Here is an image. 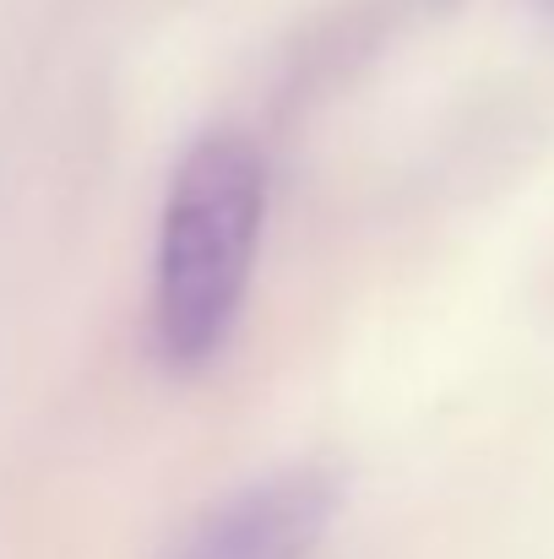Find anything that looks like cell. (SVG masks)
Returning <instances> with one entry per match:
<instances>
[{"label": "cell", "mask_w": 554, "mask_h": 559, "mask_svg": "<svg viewBox=\"0 0 554 559\" xmlns=\"http://www.w3.org/2000/svg\"><path fill=\"white\" fill-rule=\"evenodd\" d=\"M343 506V478L294 462L207 506L158 559H316Z\"/></svg>", "instance_id": "2"}, {"label": "cell", "mask_w": 554, "mask_h": 559, "mask_svg": "<svg viewBox=\"0 0 554 559\" xmlns=\"http://www.w3.org/2000/svg\"><path fill=\"white\" fill-rule=\"evenodd\" d=\"M267 228V158L239 131H207L169 175L153 245V354L196 374L223 359Z\"/></svg>", "instance_id": "1"}]
</instances>
